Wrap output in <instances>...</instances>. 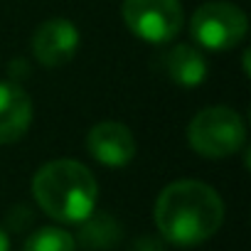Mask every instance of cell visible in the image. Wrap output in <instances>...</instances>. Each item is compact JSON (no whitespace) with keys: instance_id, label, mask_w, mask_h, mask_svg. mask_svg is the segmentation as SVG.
Returning a JSON list of instances; mask_svg holds the SVG:
<instances>
[{"instance_id":"9c48e42d","label":"cell","mask_w":251,"mask_h":251,"mask_svg":"<svg viewBox=\"0 0 251 251\" xmlns=\"http://www.w3.org/2000/svg\"><path fill=\"white\" fill-rule=\"evenodd\" d=\"M165 74L180 84V86H200L204 79H207V59L202 57L200 50L190 47V45H177L173 47L165 59Z\"/></svg>"},{"instance_id":"52a82bcc","label":"cell","mask_w":251,"mask_h":251,"mask_svg":"<svg viewBox=\"0 0 251 251\" xmlns=\"http://www.w3.org/2000/svg\"><path fill=\"white\" fill-rule=\"evenodd\" d=\"M89 153L106 168H123L136 158V138L123 123L103 121L86 136Z\"/></svg>"},{"instance_id":"4fadbf2b","label":"cell","mask_w":251,"mask_h":251,"mask_svg":"<svg viewBox=\"0 0 251 251\" xmlns=\"http://www.w3.org/2000/svg\"><path fill=\"white\" fill-rule=\"evenodd\" d=\"M0 251H10V239L3 229H0Z\"/></svg>"},{"instance_id":"3957f363","label":"cell","mask_w":251,"mask_h":251,"mask_svg":"<svg viewBox=\"0 0 251 251\" xmlns=\"http://www.w3.org/2000/svg\"><path fill=\"white\" fill-rule=\"evenodd\" d=\"M187 141L202 158H229L246 141V126L234 108L212 106L200 111L187 126Z\"/></svg>"},{"instance_id":"8992f818","label":"cell","mask_w":251,"mask_h":251,"mask_svg":"<svg viewBox=\"0 0 251 251\" xmlns=\"http://www.w3.org/2000/svg\"><path fill=\"white\" fill-rule=\"evenodd\" d=\"M76 50H79V30L64 18L45 20L32 37L35 59L45 67H62L72 62Z\"/></svg>"},{"instance_id":"277c9868","label":"cell","mask_w":251,"mask_h":251,"mask_svg":"<svg viewBox=\"0 0 251 251\" xmlns=\"http://www.w3.org/2000/svg\"><path fill=\"white\" fill-rule=\"evenodd\" d=\"M123 23L143 42L165 45L180 35L185 13L180 0H126Z\"/></svg>"},{"instance_id":"8fae6325","label":"cell","mask_w":251,"mask_h":251,"mask_svg":"<svg viewBox=\"0 0 251 251\" xmlns=\"http://www.w3.org/2000/svg\"><path fill=\"white\" fill-rule=\"evenodd\" d=\"M23 251H76V241L59 226H42L25 241Z\"/></svg>"},{"instance_id":"6da1fadb","label":"cell","mask_w":251,"mask_h":251,"mask_svg":"<svg viewBox=\"0 0 251 251\" xmlns=\"http://www.w3.org/2000/svg\"><path fill=\"white\" fill-rule=\"evenodd\" d=\"M222 219V197L200 180H177L168 185L155 202L158 231L175 246H197L207 241L217 234Z\"/></svg>"},{"instance_id":"7a4b0ae2","label":"cell","mask_w":251,"mask_h":251,"mask_svg":"<svg viewBox=\"0 0 251 251\" xmlns=\"http://www.w3.org/2000/svg\"><path fill=\"white\" fill-rule=\"evenodd\" d=\"M32 195L45 214L62 224H79L96 207V180L76 160H52L32 177Z\"/></svg>"},{"instance_id":"ba28073f","label":"cell","mask_w":251,"mask_h":251,"mask_svg":"<svg viewBox=\"0 0 251 251\" xmlns=\"http://www.w3.org/2000/svg\"><path fill=\"white\" fill-rule=\"evenodd\" d=\"M32 123V101L13 81H0V146L18 143Z\"/></svg>"},{"instance_id":"30bf717a","label":"cell","mask_w":251,"mask_h":251,"mask_svg":"<svg viewBox=\"0 0 251 251\" xmlns=\"http://www.w3.org/2000/svg\"><path fill=\"white\" fill-rule=\"evenodd\" d=\"M79 224H81L79 244L86 251H106V249L116 246L121 241V236H123L121 224L111 214H106V212H91Z\"/></svg>"},{"instance_id":"7c38bea8","label":"cell","mask_w":251,"mask_h":251,"mask_svg":"<svg viewBox=\"0 0 251 251\" xmlns=\"http://www.w3.org/2000/svg\"><path fill=\"white\" fill-rule=\"evenodd\" d=\"M128 251H165V244L158 236H138L128 246Z\"/></svg>"},{"instance_id":"5b68a950","label":"cell","mask_w":251,"mask_h":251,"mask_svg":"<svg viewBox=\"0 0 251 251\" xmlns=\"http://www.w3.org/2000/svg\"><path fill=\"white\" fill-rule=\"evenodd\" d=\"M190 30L197 45L212 52H224L236 47L246 37L249 23L236 5L224 3V0H212L195 10Z\"/></svg>"}]
</instances>
